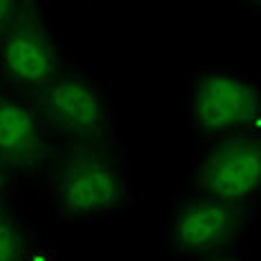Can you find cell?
Instances as JSON below:
<instances>
[{"label":"cell","mask_w":261,"mask_h":261,"mask_svg":"<svg viewBox=\"0 0 261 261\" xmlns=\"http://www.w3.org/2000/svg\"><path fill=\"white\" fill-rule=\"evenodd\" d=\"M179 190L221 203L257 207L261 190L259 127L197 141Z\"/></svg>","instance_id":"5"},{"label":"cell","mask_w":261,"mask_h":261,"mask_svg":"<svg viewBox=\"0 0 261 261\" xmlns=\"http://www.w3.org/2000/svg\"><path fill=\"white\" fill-rule=\"evenodd\" d=\"M34 7H36L34 3L0 0V36H5L11 27H16L25 16H29V11H32Z\"/></svg>","instance_id":"9"},{"label":"cell","mask_w":261,"mask_h":261,"mask_svg":"<svg viewBox=\"0 0 261 261\" xmlns=\"http://www.w3.org/2000/svg\"><path fill=\"white\" fill-rule=\"evenodd\" d=\"M27 96L43 116L56 147L118 141L112 98L90 72L69 69Z\"/></svg>","instance_id":"4"},{"label":"cell","mask_w":261,"mask_h":261,"mask_svg":"<svg viewBox=\"0 0 261 261\" xmlns=\"http://www.w3.org/2000/svg\"><path fill=\"white\" fill-rule=\"evenodd\" d=\"M7 174H9L7 165H5L3 161H0V194L5 192V186H7Z\"/></svg>","instance_id":"11"},{"label":"cell","mask_w":261,"mask_h":261,"mask_svg":"<svg viewBox=\"0 0 261 261\" xmlns=\"http://www.w3.org/2000/svg\"><path fill=\"white\" fill-rule=\"evenodd\" d=\"M257 221L254 205H232L176 190L163 223V246L170 257L205 261L239 250Z\"/></svg>","instance_id":"3"},{"label":"cell","mask_w":261,"mask_h":261,"mask_svg":"<svg viewBox=\"0 0 261 261\" xmlns=\"http://www.w3.org/2000/svg\"><path fill=\"white\" fill-rule=\"evenodd\" d=\"M205 261H250V259H246L243 254H239V250H234V252L219 254V257H212V259H205Z\"/></svg>","instance_id":"10"},{"label":"cell","mask_w":261,"mask_h":261,"mask_svg":"<svg viewBox=\"0 0 261 261\" xmlns=\"http://www.w3.org/2000/svg\"><path fill=\"white\" fill-rule=\"evenodd\" d=\"M27 234L20 219L7 205H0V261H25Z\"/></svg>","instance_id":"8"},{"label":"cell","mask_w":261,"mask_h":261,"mask_svg":"<svg viewBox=\"0 0 261 261\" xmlns=\"http://www.w3.org/2000/svg\"><path fill=\"white\" fill-rule=\"evenodd\" d=\"M56 152V143L32 98L0 90V161L25 179H38Z\"/></svg>","instance_id":"7"},{"label":"cell","mask_w":261,"mask_h":261,"mask_svg":"<svg viewBox=\"0 0 261 261\" xmlns=\"http://www.w3.org/2000/svg\"><path fill=\"white\" fill-rule=\"evenodd\" d=\"M43 181L47 205L63 223H94L132 207L134 176L121 139L56 147Z\"/></svg>","instance_id":"1"},{"label":"cell","mask_w":261,"mask_h":261,"mask_svg":"<svg viewBox=\"0 0 261 261\" xmlns=\"http://www.w3.org/2000/svg\"><path fill=\"white\" fill-rule=\"evenodd\" d=\"M259 76L215 67L190 72L183 81L186 132L194 141L232 136L259 127Z\"/></svg>","instance_id":"2"},{"label":"cell","mask_w":261,"mask_h":261,"mask_svg":"<svg viewBox=\"0 0 261 261\" xmlns=\"http://www.w3.org/2000/svg\"><path fill=\"white\" fill-rule=\"evenodd\" d=\"M67 38L36 5L29 16L0 36V74L16 92L34 94L69 72Z\"/></svg>","instance_id":"6"}]
</instances>
